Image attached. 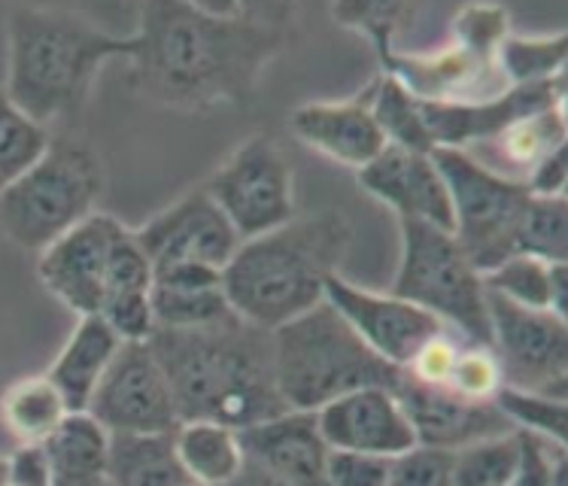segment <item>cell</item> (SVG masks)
Listing matches in <instances>:
<instances>
[{"label":"cell","mask_w":568,"mask_h":486,"mask_svg":"<svg viewBox=\"0 0 568 486\" xmlns=\"http://www.w3.org/2000/svg\"><path fill=\"white\" fill-rule=\"evenodd\" d=\"M292 16L290 3L150 0L131 34V85L152 104L183 113L250 107L290 43Z\"/></svg>","instance_id":"1"},{"label":"cell","mask_w":568,"mask_h":486,"mask_svg":"<svg viewBox=\"0 0 568 486\" xmlns=\"http://www.w3.org/2000/svg\"><path fill=\"white\" fill-rule=\"evenodd\" d=\"M131 34H113L59 7H16L7 19L3 92L47 131H70L89 107L104 64L131 61Z\"/></svg>","instance_id":"2"},{"label":"cell","mask_w":568,"mask_h":486,"mask_svg":"<svg viewBox=\"0 0 568 486\" xmlns=\"http://www.w3.org/2000/svg\"><path fill=\"white\" fill-rule=\"evenodd\" d=\"M150 350L174 393L180 423L210 419L246 428L286 411L274 381V344L244 320L197 332L155 328Z\"/></svg>","instance_id":"3"},{"label":"cell","mask_w":568,"mask_h":486,"mask_svg":"<svg viewBox=\"0 0 568 486\" xmlns=\"http://www.w3.org/2000/svg\"><path fill=\"white\" fill-rule=\"evenodd\" d=\"M353 225L341 210L295 216L274 232L241 241L222 267V290L237 320L277 332L325 302L328 280L341 274Z\"/></svg>","instance_id":"4"},{"label":"cell","mask_w":568,"mask_h":486,"mask_svg":"<svg viewBox=\"0 0 568 486\" xmlns=\"http://www.w3.org/2000/svg\"><path fill=\"white\" fill-rule=\"evenodd\" d=\"M274 381L286 411L320 407L362 386L395 389L398 371L377 360L328 302L271 332Z\"/></svg>","instance_id":"5"},{"label":"cell","mask_w":568,"mask_h":486,"mask_svg":"<svg viewBox=\"0 0 568 486\" xmlns=\"http://www.w3.org/2000/svg\"><path fill=\"white\" fill-rule=\"evenodd\" d=\"M104 189L98 152L70 131H55L43 155L0 192V232L24 253L40 255L98 213Z\"/></svg>","instance_id":"6"},{"label":"cell","mask_w":568,"mask_h":486,"mask_svg":"<svg viewBox=\"0 0 568 486\" xmlns=\"http://www.w3.org/2000/svg\"><path fill=\"white\" fill-rule=\"evenodd\" d=\"M402 259L389 292L442 320L450 332L489 344V307L484 274L471 265L453 232L426 222H398Z\"/></svg>","instance_id":"7"},{"label":"cell","mask_w":568,"mask_h":486,"mask_svg":"<svg viewBox=\"0 0 568 486\" xmlns=\"http://www.w3.org/2000/svg\"><path fill=\"white\" fill-rule=\"evenodd\" d=\"M432 159L447 185L453 213V237L459 241L471 265L487 274L514 255V237L529 189L493 174L465 150H435Z\"/></svg>","instance_id":"8"},{"label":"cell","mask_w":568,"mask_h":486,"mask_svg":"<svg viewBox=\"0 0 568 486\" xmlns=\"http://www.w3.org/2000/svg\"><path fill=\"white\" fill-rule=\"evenodd\" d=\"M204 189L241 241L262 237L298 216L290 155L267 134L246 138L210 174Z\"/></svg>","instance_id":"9"},{"label":"cell","mask_w":568,"mask_h":486,"mask_svg":"<svg viewBox=\"0 0 568 486\" xmlns=\"http://www.w3.org/2000/svg\"><path fill=\"white\" fill-rule=\"evenodd\" d=\"M489 347L505 374V386L566 398L568 323L550 311H532L487 292Z\"/></svg>","instance_id":"10"},{"label":"cell","mask_w":568,"mask_h":486,"mask_svg":"<svg viewBox=\"0 0 568 486\" xmlns=\"http://www.w3.org/2000/svg\"><path fill=\"white\" fill-rule=\"evenodd\" d=\"M110 435H171L180 428L174 393L146 341H125L85 407Z\"/></svg>","instance_id":"11"},{"label":"cell","mask_w":568,"mask_h":486,"mask_svg":"<svg viewBox=\"0 0 568 486\" xmlns=\"http://www.w3.org/2000/svg\"><path fill=\"white\" fill-rule=\"evenodd\" d=\"M134 241L150 259L152 271L171 265H204L222 271L241 246L232 222L222 216L204 185L186 192L171 207L134 229Z\"/></svg>","instance_id":"12"},{"label":"cell","mask_w":568,"mask_h":486,"mask_svg":"<svg viewBox=\"0 0 568 486\" xmlns=\"http://www.w3.org/2000/svg\"><path fill=\"white\" fill-rule=\"evenodd\" d=\"M325 302L332 304L344 323L359 335L365 347L389 368L402 371L432 337L447 325L417 304L398 298L393 292H374L349 283L344 274H335L325 286Z\"/></svg>","instance_id":"13"},{"label":"cell","mask_w":568,"mask_h":486,"mask_svg":"<svg viewBox=\"0 0 568 486\" xmlns=\"http://www.w3.org/2000/svg\"><path fill=\"white\" fill-rule=\"evenodd\" d=\"M125 232V222L110 213H92L77 229L61 234L37 255V277L47 292L80 316H98L104 298L106 265L119 234Z\"/></svg>","instance_id":"14"},{"label":"cell","mask_w":568,"mask_h":486,"mask_svg":"<svg viewBox=\"0 0 568 486\" xmlns=\"http://www.w3.org/2000/svg\"><path fill=\"white\" fill-rule=\"evenodd\" d=\"M328 450L395 459L417 447L405 407L389 386H362L314 414Z\"/></svg>","instance_id":"15"},{"label":"cell","mask_w":568,"mask_h":486,"mask_svg":"<svg viewBox=\"0 0 568 486\" xmlns=\"http://www.w3.org/2000/svg\"><path fill=\"white\" fill-rule=\"evenodd\" d=\"M356 180L374 201L393 210L398 222H426L453 232L450 195L438 164L426 152L386 146L372 164L362 168Z\"/></svg>","instance_id":"16"},{"label":"cell","mask_w":568,"mask_h":486,"mask_svg":"<svg viewBox=\"0 0 568 486\" xmlns=\"http://www.w3.org/2000/svg\"><path fill=\"white\" fill-rule=\"evenodd\" d=\"M557 104H566V77L541 85H510L508 92L475 104H419V110L435 150H468L510 122Z\"/></svg>","instance_id":"17"},{"label":"cell","mask_w":568,"mask_h":486,"mask_svg":"<svg viewBox=\"0 0 568 486\" xmlns=\"http://www.w3.org/2000/svg\"><path fill=\"white\" fill-rule=\"evenodd\" d=\"M290 128L304 146L356 174L386 150V138L372 110V82L365 92L347 101L302 104L298 110H292Z\"/></svg>","instance_id":"18"},{"label":"cell","mask_w":568,"mask_h":486,"mask_svg":"<svg viewBox=\"0 0 568 486\" xmlns=\"http://www.w3.org/2000/svg\"><path fill=\"white\" fill-rule=\"evenodd\" d=\"M395 395L405 407L419 447L453 453L475 441L514 432L499 405H471L447 389H432V386L405 381L402 374L395 381Z\"/></svg>","instance_id":"19"},{"label":"cell","mask_w":568,"mask_h":486,"mask_svg":"<svg viewBox=\"0 0 568 486\" xmlns=\"http://www.w3.org/2000/svg\"><path fill=\"white\" fill-rule=\"evenodd\" d=\"M246 459L286 486H328V444L314 414L283 411L277 417L241 428Z\"/></svg>","instance_id":"20"},{"label":"cell","mask_w":568,"mask_h":486,"mask_svg":"<svg viewBox=\"0 0 568 486\" xmlns=\"http://www.w3.org/2000/svg\"><path fill=\"white\" fill-rule=\"evenodd\" d=\"M152 320L168 332H197L234 320L222 271L204 265H171L152 274Z\"/></svg>","instance_id":"21"},{"label":"cell","mask_w":568,"mask_h":486,"mask_svg":"<svg viewBox=\"0 0 568 486\" xmlns=\"http://www.w3.org/2000/svg\"><path fill=\"white\" fill-rule=\"evenodd\" d=\"M152 265L146 253L134 241V229L119 234L106 265L104 298L98 316L104 320L122 341H150L155 332L152 320Z\"/></svg>","instance_id":"22"},{"label":"cell","mask_w":568,"mask_h":486,"mask_svg":"<svg viewBox=\"0 0 568 486\" xmlns=\"http://www.w3.org/2000/svg\"><path fill=\"white\" fill-rule=\"evenodd\" d=\"M562 146H568L566 104H557L510 122L508 128H501L499 134L480 140L465 152L493 174L526 185L535 168Z\"/></svg>","instance_id":"23"},{"label":"cell","mask_w":568,"mask_h":486,"mask_svg":"<svg viewBox=\"0 0 568 486\" xmlns=\"http://www.w3.org/2000/svg\"><path fill=\"white\" fill-rule=\"evenodd\" d=\"M122 337L101 320V316H80L73 332L59 350V356L49 365L47 377L73 414H82L92 402L98 383L104 381L106 368L113 365L116 353L122 350Z\"/></svg>","instance_id":"24"},{"label":"cell","mask_w":568,"mask_h":486,"mask_svg":"<svg viewBox=\"0 0 568 486\" xmlns=\"http://www.w3.org/2000/svg\"><path fill=\"white\" fill-rule=\"evenodd\" d=\"M55 486H101L106 480L110 432L92 414H70L43 444Z\"/></svg>","instance_id":"25"},{"label":"cell","mask_w":568,"mask_h":486,"mask_svg":"<svg viewBox=\"0 0 568 486\" xmlns=\"http://www.w3.org/2000/svg\"><path fill=\"white\" fill-rule=\"evenodd\" d=\"M106 484L113 486H192L171 435H110Z\"/></svg>","instance_id":"26"},{"label":"cell","mask_w":568,"mask_h":486,"mask_svg":"<svg viewBox=\"0 0 568 486\" xmlns=\"http://www.w3.org/2000/svg\"><path fill=\"white\" fill-rule=\"evenodd\" d=\"M70 414L73 411L64 402V395L47 374L22 377L10 383L0 395V426L16 441V447L47 444Z\"/></svg>","instance_id":"27"},{"label":"cell","mask_w":568,"mask_h":486,"mask_svg":"<svg viewBox=\"0 0 568 486\" xmlns=\"http://www.w3.org/2000/svg\"><path fill=\"white\" fill-rule=\"evenodd\" d=\"M176 456L183 463V472L189 475L192 486H222L229 484L246 453L241 444V432L210 419H189L180 423L174 432Z\"/></svg>","instance_id":"28"},{"label":"cell","mask_w":568,"mask_h":486,"mask_svg":"<svg viewBox=\"0 0 568 486\" xmlns=\"http://www.w3.org/2000/svg\"><path fill=\"white\" fill-rule=\"evenodd\" d=\"M566 267L532 255H510L484 274V286L510 304L566 316Z\"/></svg>","instance_id":"29"},{"label":"cell","mask_w":568,"mask_h":486,"mask_svg":"<svg viewBox=\"0 0 568 486\" xmlns=\"http://www.w3.org/2000/svg\"><path fill=\"white\" fill-rule=\"evenodd\" d=\"M566 31L547 37H505L496 64L508 85H541L566 77Z\"/></svg>","instance_id":"30"},{"label":"cell","mask_w":568,"mask_h":486,"mask_svg":"<svg viewBox=\"0 0 568 486\" xmlns=\"http://www.w3.org/2000/svg\"><path fill=\"white\" fill-rule=\"evenodd\" d=\"M372 110L377 125H381L386 146H402L410 152H435L426 122H423V110L414 94L407 92L402 82L393 77L381 73L372 82Z\"/></svg>","instance_id":"31"},{"label":"cell","mask_w":568,"mask_h":486,"mask_svg":"<svg viewBox=\"0 0 568 486\" xmlns=\"http://www.w3.org/2000/svg\"><path fill=\"white\" fill-rule=\"evenodd\" d=\"M523 463V432H505L450 453L453 486H508Z\"/></svg>","instance_id":"32"},{"label":"cell","mask_w":568,"mask_h":486,"mask_svg":"<svg viewBox=\"0 0 568 486\" xmlns=\"http://www.w3.org/2000/svg\"><path fill=\"white\" fill-rule=\"evenodd\" d=\"M514 255H532L541 262L568 265V201L566 195H529L523 210Z\"/></svg>","instance_id":"33"},{"label":"cell","mask_w":568,"mask_h":486,"mask_svg":"<svg viewBox=\"0 0 568 486\" xmlns=\"http://www.w3.org/2000/svg\"><path fill=\"white\" fill-rule=\"evenodd\" d=\"M52 131L37 125L0 89V192L31 168L49 146Z\"/></svg>","instance_id":"34"},{"label":"cell","mask_w":568,"mask_h":486,"mask_svg":"<svg viewBox=\"0 0 568 486\" xmlns=\"http://www.w3.org/2000/svg\"><path fill=\"white\" fill-rule=\"evenodd\" d=\"M496 405L505 417L510 419V426L532 435V438L550 441L557 447H566V419L568 405L566 398H550L541 393H526V389H514L505 386L496 398Z\"/></svg>","instance_id":"35"},{"label":"cell","mask_w":568,"mask_h":486,"mask_svg":"<svg viewBox=\"0 0 568 486\" xmlns=\"http://www.w3.org/2000/svg\"><path fill=\"white\" fill-rule=\"evenodd\" d=\"M444 389L471 402V405H496V398L505 389V374H501V365L493 347L463 341Z\"/></svg>","instance_id":"36"},{"label":"cell","mask_w":568,"mask_h":486,"mask_svg":"<svg viewBox=\"0 0 568 486\" xmlns=\"http://www.w3.org/2000/svg\"><path fill=\"white\" fill-rule=\"evenodd\" d=\"M510 34L508 12L501 7H463L450 24V40L480 59L496 61L499 47Z\"/></svg>","instance_id":"37"},{"label":"cell","mask_w":568,"mask_h":486,"mask_svg":"<svg viewBox=\"0 0 568 486\" xmlns=\"http://www.w3.org/2000/svg\"><path fill=\"white\" fill-rule=\"evenodd\" d=\"M463 335H456L450 328H444L438 335L432 337L426 347L419 350L414 360L407 362L405 368L398 371L405 381L419 383V386H432V389H444L447 386V377H450L453 360L463 347Z\"/></svg>","instance_id":"38"},{"label":"cell","mask_w":568,"mask_h":486,"mask_svg":"<svg viewBox=\"0 0 568 486\" xmlns=\"http://www.w3.org/2000/svg\"><path fill=\"white\" fill-rule=\"evenodd\" d=\"M386 486H453L450 453L432 447H410L395 456Z\"/></svg>","instance_id":"39"},{"label":"cell","mask_w":568,"mask_h":486,"mask_svg":"<svg viewBox=\"0 0 568 486\" xmlns=\"http://www.w3.org/2000/svg\"><path fill=\"white\" fill-rule=\"evenodd\" d=\"M566 475V447L523 435V463L508 486H557Z\"/></svg>","instance_id":"40"},{"label":"cell","mask_w":568,"mask_h":486,"mask_svg":"<svg viewBox=\"0 0 568 486\" xmlns=\"http://www.w3.org/2000/svg\"><path fill=\"white\" fill-rule=\"evenodd\" d=\"M393 459L365 453H328V486H386Z\"/></svg>","instance_id":"41"},{"label":"cell","mask_w":568,"mask_h":486,"mask_svg":"<svg viewBox=\"0 0 568 486\" xmlns=\"http://www.w3.org/2000/svg\"><path fill=\"white\" fill-rule=\"evenodd\" d=\"M12 486H55L43 444H22L7 456Z\"/></svg>","instance_id":"42"},{"label":"cell","mask_w":568,"mask_h":486,"mask_svg":"<svg viewBox=\"0 0 568 486\" xmlns=\"http://www.w3.org/2000/svg\"><path fill=\"white\" fill-rule=\"evenodd\" d=\"M566 150H557L554 155H547L545 162L535 168L529 180H526V189H529V195L538 198H557L566 195Z\"/></svg>","instance_id":"43"},{"label":"cell","mask_w":568,"mask_h":486,"mask_svg":"<svg viewBox=\"0 0 568 486\" xmlns=\"http://www.w3.org/2000/svg\"><path fill=\"white\" fill-rule=\"evenodd\" d=\"M222 486H286V484L277 480L271 472H265L262 465H255L253 459H244L241 472H237L229 484H222Z\"/></svg>","instance_id":"44"},{"label":"cell","mask_w":568,"mask_h":486,"mask_svg":"<svg viewBox=\"0 0 568 486\" xmlns=\"http://www.w3.org/2000/svg\"><path fill=\"white\" fill-rule=\"evenodd\" d=\"M10 484V468H7V456H0V486Z\"/></svg>","instance_id":"45"},{"label":"cell","mask_w":568,"mask_h":486,"mask_svg":"<svg viewBox=\"0 0 568 486\" xmlns=\"http://www.w3.org/2000/svg\"><path fill=\"white\" fill-rule=\"evenodd\" d=\"M557 486H566V475L559 477V480H557Z\"/></svg>","instance_id":"46"},{"label":"cell","mask_w":568,"mask_h":486,"mask_svg":"<svg viewBox=\"0 0 568 486\" xmlns=\"http://www.w3.org/2000/svg\"><path fill=\"white\" fill-rule=\"evenodd\" d=\"M101 486H113V484H106V480H104V484H101Z\"/></svg>","instance_id":"47"}]
</instances>
